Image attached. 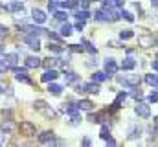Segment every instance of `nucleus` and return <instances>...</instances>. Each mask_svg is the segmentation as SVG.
<instances>
[{
	"mask_svg": "<svg viewBox=\"0 0 158 147\" xmlns=\"http://www.w3.org/2000/svg\"><path fill=\"white\" fill-rule=\"evenodd\" d=\"M57 7H59V0H48V9H50L52 13H55Z\"/></svg>",
	"mask_w": 158,
	"mask_h": 147,
	"instance_id": "obj_32",
	"label": "nucleus"
},
{
	"mask_svg": "<svg viewBox=\"0 0 158 147\" xmlns=\"http://www.w3.org/2000/svg\"><path fill=\"white\" fill-rule=\"evenodd\" d=\"M132 98H134V99H142V98H143V94H142L140 90H134V92H132Z\"/></svg>",
	"mask_w": 158,
	"mask_h": 147,
	"instance_id": "obj_41",
	"label": "nucleus"
},
{
	"mask_svg": "<svg viewBox=\"0 0 158 147\" xmlns=\"http://www.w3.org/2000/svg\"><path fill=\"white\" fill-rule=\"evenodd\" d=\"M153 123H155V127H156V129H158V116H156V118H155V121H153Z\"/></svg>",
	"mask_w": 158,
	"mask_h": 147,
	"instance_id": "obj_52",
	"label": "nucleus"
},
{
	"mask_svg": "<svg viewBox=\"0 0 158 147\" xmlns=\"http://www.w3.org/2000/svg\"><path fill=\"white\" fill-rule=\"evenodd\" d=\"M70 50H72V52H79V53L83 52V48H81V46H77V44H70Z\"/></svg>",
	"mask_w": 158,
	"mask_h": 147,
	"instance_id": "obj_43",
	"label": "nucleus"
},
{
	"mask_svg": "<svg viewBox=\"0 0 158 147\" xmlns=\"http://www.w3.org/2000/svg\"><path fill=\"white\" fill-rule=\"evenodd\" d=\"M64 112H68L70 116H74V114H79V107L77 105H74V103H70V105H66V107H63Z\"/></svg>",
	"mask_w": 158,
	"mask_h": 147,
	"instance_id": "obj_24",
	"label": "nucleus"
},
{
	"mask_svg": "<svg viewBox=\"0 0 158 147\" xmlns=\"http://www.w3.org/2000/svg\"><path fill=\"white\" fill-rule=\"evenodd\" d=\"M26 42H28V46L31 48V50H40V40L37 35H31V37H26Z\"/></svg>",
	"mask_w": 158,
	"mask_h": 147,
	"instance_id": "obj_13",
	"label": "nucleus"
},
{
	"mask_svg": "<svg viewBox=\"0 0 158 147\" xmlns=\"http://www.w3.org/2000/svg\"><path fill=\"white\" fill-rule=\"evenodd\" d=\"M48 39H52V40H61V35H57V33H48Z\"/></svg>",
	"mask_w": 158,
	"mask_h": 147,
	"instance_id": "obj_42",
	"label": "nucleus"
},
{
	"mask_svg": "<svg viewBox=\"0 0 158 147\" xmlns=\"http://www.w3.org/2000/svg\"><path fill=\"white\" fill-rule=\"evenodd\" d=\"M6 35H7V28L0 24V37H6Z\"/></svg>",
	"mask_w": 158,
	"mask_h": 147,
	"instance_id": "obj_44",
	"label": "nucleus"
},
{
	"mask_svg": "<svg viewBox=\"0 0 158 147\" xmlns=\"http://www.w3.org/2000/svg\"><path fill=\"white\" fill-rule=\"evenodd\" d=\"M57 77H59V74L55 72L53 68H48L46 72L42 74V77H40V81H42V83H52V81H55Z\"/></svg>",
	"mask_w": 158,
	"mask_h": 147,
	"instance_id": "obj_10",
	"label": "nucleus"
},
{
	"mask_svg": "<svg viewBox=\"0 0 158 147\" xmlns=\"http://www.w3.org/2000/svg\"><path fill=\"white\" fill-rule=\"evenodd\" d=\"M134 66H136V61H134L132 57H125V59L121 61V68H123V70H132Z\"/></svg>",
	"mask_w": 158,
	"mask_h": 147,
	"instance_id": "obj_15",
	"label": "nucleus"
},
{
	"mask_svg": "<svg viewBox=\"0 0 158 147\" xmlns=\"http://www.w3.org/2000/svg\"><path fill=\"white\" fill-rule=\"evenodd\" d=\"M127 99V92H119L118 96H116V101H114V105H118V107H121V103Z\"/></svg>",
	"mask_w": 158,
	"mask_h": 147,
	"instance_id": "obj_30",
	"label": "nucleus"
},
{
	"mask_svg": "<svg viewBox=\"0 0 158 147\" xmlns=\"http://www.w3.org/2000/svg\"><path fill=\"white\" fill-rule=\"evenodd\" d=\"M6 61H7L9 65H17V63H19V55H17V53H6Z\"/></svg>",
	"mask_w": 158,
	"mask_h": 147,
	"instance_id": "obj_27",
	"label": "nucleus"
},
{
	"mask_svg": "<svg viewBox=\"0 0 158 147\" xmlns=\"http://www.w3.org/2000/svg\"><path fill=\"white\" fill-rule=\"evenodd\" d=\"M19 131H20V134L22 136H26V138H30V136H35V125L31 123V121H20V125H19Z\"/></svg>",
	"mask_w": 158,
	"mask_h": 147,
	"instance_id": "obj_3",
	"label": "nucleus"
},
{
	"mask_svg": "<svg viewBox=\"0 0 158 147\" xmlns=\"http://www.w3.org/2000/svg\"><path fill=\"white\" fill-rule=\"evenodd\" d=\"M105 72H107L109 77L116 75V72H118V65H116L114 59H107V61H105Z\"/></svg>",
	"mask_w": 158,
	"mask_h": 147,
	"instance_id": "obj_7",
	"label": "nucleus"
},
{
	"mask_svg": "<svg viewBox=\"0 0 158 147\" xmlns=\"http://www.w3.org/2000/svg\"><path fill=\"white\" fill-rule=\"evenodd\" d=\"M7 70H9V63L7 61H0V74L7 72Z\"/></svg>",
	"mask_w": 158,
	"mask_h": 147,
	"instance_id": "obj_36",
	"label": "nucleus"
},
{
	"mask_svg": "<svg viewBox=\"0 0 158 147\" xmlns=\"http://www.w3.org/2000/svg\"><path fill=\"white\" fill-rule=\"evenodd\" d=\"M138 44L143 46V48H151V46H155V37L153 35H140L138 37Z\"/></svg>",
	"mask_w": 158,
	"mask_h": 147,
	"instance_id": "obj_9",
	"label": "nucleus"
},
{
	"mask_svg": "<svg viewBox=\"0 0 158 147\" xmlns=\"http://www.w3.org/2000/svg\"><path fill=\"white\" fill-rule=\"evenodd\" d=\"M81 42H83V44H85V46H86V50H88V52H92V53H96V46H92V44H90V42H88V40H85V39H83V40H81Z\"/></svg>",
	"mask_w": 158,
	"mask_h": 147,
	"instance_id": "obj_37",
	"label": "nucleus"
},
{
	"mask_svg": "<svg viewBox=\"0 0 158 147\" xmlns=\"http://www.w3.org/2000/svg\"><path fill=\"white\" fill-rule=\"evenodd\" d=\"M83 145H90V138H85L83 140Z\"/></svg>",
	"mask_w": 158,
	"mask_h": 147,
	"instance_id": "obj_50",
	"label": "nucleus"
},
{
	"mask_svg": "<svg viewBox=\"0 0 158 147\" xmlns=\"http://www.w3.org/2000/svg\"><path fill=\"white\" fill-rule=\"evenodd\" d=\"M0 92H7V94H11V86L2 83V85H0Z\"/></svg>",
	"mask_w": 158,
	"mask_h": 147,
	"instance_id": "obj_39",
	"label": "nucleus"
},
{
	"mask_svg": "<svg viewBox=\"0 0 158 147\" xmlns=\"http://www.w3.org/2000/svg\"><path fill=\"white\" fill-rule=\"evenodd\" d=\"M74 88H76V92H77V94H85V88H83V85H76Z\"/></svg>",
	"mask_w": 158,
	"mask_h": 147,
	"instance_id": "obj_45",
	"label": "nucleus"
},
{
	"mask_svg": "<svg viewBox=\"0 0 158 147\" xmlns=\"http://www.w3.org/2000/svg\"><path fill=\"white\" fill-rule=\"evenodd\" d=\"M116 81H118L119 85H123V86H129V88H136L138 85H140V75H123V77H116Z\"/></svg>",
	"mask_w": 158,
	"mask_h": 147,
	"instance_id": "obj_2",
	"label": "nucleus"
},
{
	"mask_svg": "<svg viewBox=\"0 0 158 147\" xmlns=\"http://www.w3.org/2000/svg\"><path fill=\"white\" fill-rule=\"evenodd\" d=\"M24 30H26V32H30L31 35H37V37H39L40 33H44V32H46V30H42V28H39V26H26Z\"/></svg>",
	"mask_w": 158,
	"mask_h": 147,
	"instance_id": "obj_22",
	"label": "nucleus"
},
{
	"mask_svg": "<svg viewBox=\"0 0 158 147\" xmlns=\"http://www.w3.org/2000/svg\"><path fill=\"white\" fill-rule=\"evenodd\" d=\"M53 138H55V132L53 131H44V132L39 134L40 144H53Z\"/></svg>",
	"mask_w": 158,
	"mask_h": 147,
	"instance_id": "obj_11",
	"label": "nucleus"
},
{
	"mask_svg": "<svg viewBox=\"0 0 158 147\" xmlns=\"http://www.w3.org/2000/svg\"><path fill=\"white\" fill-rule=\"evenodd\" d=\"M145 83L147 85H151V86H155V88H158V75H145Z\"/></svg>",
	"mask_w": 158,
	"mask_h": 147,
	"instance_id": "obj_25",
	"label": "nucleus"
},
{
	"mask_svg": "<svg viewBox=\"0 0 158 147\" xmlns=\"http://www.w3.org/2000/svg\"><path fill=\"white\" fill-rule=\"evenodd\" d=\"M151 4H153L155 7H158V0H151Z\"/></svg>",
	"mask_w": 158,
	"mask_h": 147,
	"instance_id": "obj_51",
	"label": "nucleus"
},
{
	"mask_svg": "<svg viewBox=\"0 0 158 147\" xmlns=\"http://www.w3.org/2000/svg\"><path fill=\"white\" fill-rule=\"evenodd\" d=\"M31 19H33V22L35 24H44L46 22V13L39 9V7H35L33 11H31Z\"/></svg>",
	"mask_w": 158,
	"mask_h": 147,
	"instance_id": "obj_6",
	"label": "nucleus"
},
{
	"mask_svg": "<svg viewBox=\"0 0 158 147\" xmlns=\"http://www.w3.org/2000/svg\"><path fill=\"white\" fill-rule=\"evenodd\" d=\"M109 136H110V134H109V127H107V125H103V129H101V138H105V140H107Z\"/></svg>",
	"mask_w": 158,
	"mask_h": 147,
	"instance_id": "obj_38",
	"label": "nucleus"
},
{
	"mask_svg": "<svg viewBox=\"0 0 158 147\" xmlns=\"http://www.w3.org/2000/svg\"><path fill=\"white\" fill-rule=\"evenodd\" d=\"M0 53H4V46L2 44H0Z\"/></svg>",
	"mask_w": 158,
	"mask_h": 147,
	"instance_id": "obj_53",
	"label": "nucleus"
},
{
	"mask_svg": "<svg viewBox=\"0 0 158 147\" xmlns=\"http://www.w3.org/2000/svg\"><path fill=\"white\" fill-rule=\"evenodd\" d=\"M33 105H35V109L39 110V112H42L46 118H55V116H57V114H55V110L52 109L46 101H40V99H39V101H35Z\"/></svg>",
	"mask_w": 158,
	"mask_h": 147,
	"instance_id": "obj_4",
	"label": "nucleus"
},
{
	"mask_svg": "<svg viewBox=\"0 0 158 147\" xmlns=\"http://www.w3.org/2000/svg\"><path fill=\"white\" fill-rule=\"evenodd\" d=\"M107 144H109V145H116V140H114V138H110V136H109V138H107Z\"/></svg>",
	"mask_w": 158,
	"mask_h": 147,
	"instance_id": "obj_47",
	"label": "nucleus"
},
{
	"mask_svg": "<svg viewBox=\"0 0 158 147\" xmlns=\"http://www.w3.org/2000/svg\"><path fill=\"white\" fill-rule=\"evenodd\" d=\"M48 48H50V50H52L53 53H61V52H63V48H61L59 44H55V42H52V44H48Z\"/></svg>",
	"mask_w": 158,
	"mask_h": 147,
	"instance_id": "obj_34",
	"label": "nucleus"
},
{
	"mask_svg": "<svg viewBox=\"0 0 158 147\" xmlns=\"http://www.w3.org/2000/svg\"><path fill=\"white\" fill-rule=\"evenodd\" d=\"M83 88H85V92H88V94H98V92H99V85H98L96 81L83 85Z\"/></svg>",
	"mask_w": 158,
	"mask_h": 147,
	"instance_id": "obj_14",
	"label": "nucleus"
},
{
	"mask_svg": "<svg viewBox=\"0 0 158 147\" xmlns=\"http://www.w3.org/2000/svg\"><path fill=\"white\" fill-rule=\"evenodd\" d=\"M66 19H68L66 13H63V11H55V20H61V22H63V20H66Z\"/></svg>",
	"mask_w": 158,
	"mask_h": 147,
	"instance_id": "obj_35",
	"label": "nucleus"
},
{
	"mask_svg": "<svg viewBox=\"0 0 158 147\" xmlns=\"http://www.w3.org/2000/svg\"><path fill=\"white\" fill-rule=\"evenodd\" d=\"M88 17H90V13H88V11H85V9L76 13V19H77V20H81V22H85V20L88 19Z\"/></svg>",
	"mask_w": 158,
	"mask_h": 147,
	"instance_id": "obj_28",
	"label": "nucleus"
},
{
	"mask_svg": "<svg viewBox=\"0 0 158 147\" xmlns=\"http://www.w3.org/2000/svg\"><path fill=\"white\" fill-rule=\"evenodd\" d=\"M48 92L53 94V96H59V94L63 92V86H61V85H55V83H50V85H48Z\"/></svg>",
	"mask_w": 158,
	"mask_h": 147,
	"instance_id": "obj_20",
	"label": "nucleus"
},
{
	"mask_svg": "<svg viewBox=\"0 0 158 147\" xmlns=\"http://www.w3.org/2000/svg\"><path fill=\"white\" fill-rule=\"evenodd\" d=\"M59 63H61V61H59V59H55V57H46V59L42 61V65H44L46 68H53V66H57Z\"/></svg>",
	"mask_w": 158,
	"mask_h": 147,
	"instance_id": "obj_19",
	"label": "nucleus"
},
{
	"mask_svg": "<svg viewBox=\"0 0 158 147\" xmlns=\"http://www.w3.org/2000/svg\"><path fill=\"white\" fill-rule=\"evenodd\" d=\"M6 136H7V134L0 131V145H6V144H7V138H6Z\"/></svg>",
	"mask_w": 158,
	"mask_h": 147,
	"instance_id": "obj_40",
	"label": "nucleus"
},
{
	"mask_svg": "<svg viewBox=\"0 0 158 147\" xmlns=\"http://www.w3.org/2000/svg\"><path fill=\"white\" fill-rule=\"evenodd\" d=\"M134 112L140 116V118H149V114H151V107L147 105V103H136V107H134Z\"/></svg>",
	"mask_w": 158,
	"mask_h": 147,
	"instance_id": "obj_5",
	"label": "nucleus"
},
{
	"mask_svg": "<svg viewBox=\"0 0 158 147\" xmlns=\"http://www.w3.org/2000/svg\"><path fill=\"white\" fill-rule=\"evenodd\" d=\"M149 101H151V103L158 101V94H151V96H149Z\"/></svg>",
	"mask_w": 158,
	"mask_h": 147,
	"instance_id": "obj_46",
	"label": "nucleus"
},
{
	"mask_svg": "<svg viewBox=\"0 0 158 147\" xmlns=\"http://www.w3.org/2000/svg\"><path fill=\"white\" fill-rule=\"evenodd\" d=\"M77 107H79V110H92V101H88V99H81L77 103Z\"/></svg>",
	"mask_w": 158,
	"mask_h": 147,
	"instance_id": "obj_23",
	"label": "nucleus"
},
{
	"mask_svg": "<svg viewBox=\"0 0 158 147\" xmlns=\"http://www.w3.org/2000/svg\"><path fill=\"white\" fill-rule=\"evenodd\" d=\"M6 9H9V11H19V9H22V2L15 0L11 6H6Z\"/></svg>",
	"mask_w": 158,
	"mask_h": 147,
	"instance_id": "obj_29",
	"label": "nucleus"
},
{
	"mask_svg": "<svg viewBox=\"0 0 158 147\" xmlns=\"http://www.w3.org/2000/svg\"><path fill=\"white\" fill-rule=\"evenodd\" d=\"M118 17H119V15H116L110 7H105V9H101V11H98V13H96V19H98V20H101V22H114Z\"/></svg>",
	"mask_w": 158,
	"mask_h": 147,
	"instance_id": "obj_1",
	"label": "nucleus"
},
{
	"mask_svg": "<svg viewBox=\"0 0 158 147\" xmlns=\"http://www.w3.org/2000/svg\"><path fill=\"white\" fill-rule=\"evenodd\" d=\"M156 59H158V53H156Z\"/></svg>",
	"mask_w": 158,
	"mask_h": 147,
	"instance_id": "obj_54",
	"label": "nucleus"
},
{
	"mask_svg": "<svg viewBox=\"0 0 158 147\" xmlns=\"http://www.w3.org/2000/svg\"><path fill=\"white\" fill-rule=\"evenodd\" d=\"M119 17H121V19H125V20H129V22H132V20H134V15H132V13H129V11H119Z\"/></svg>",
	"mask_w": 158,
	"mask_h": 147,
	"instance_id": "obj_33",
	"label": "nucleus"
},
{
	"mask_svg": "<svg viewBox=\"0 0 158 147\" xmlns=\"http://www.w3.org/2000/svg\"><path fill=\"white\" fill-rule=\"evenodd\" d=\"M123 4H125V0H105V7H110V9L123 7Z\"/></svg>",
	"mask_w": 158,
	"mask_h": 147,
	"instance_id": "obj_18",
	"label": "nucleus"
},
{
	"mask_svg": "<svg viewBox=\"0 0 158 147\" xmlns=\"http://www.w3.org/2000/svg\"><path fill=\"white\" fill-rule=\"evenodd\" d=\"M151 66H153V70H156V72H158V59H156V61H153V63H151Z\"/></svg>",
	"mask_w": 158,
	"mask_h": 147,
	"instance_id": "obj_48",
	"label": "nucleus"
},
{
	"mask_svg": "<svg viewBox=\"0 0 158 147\" xmlns=\"http://www.w3.org/2000/svg\"><path fill=\"white\" fill-rule=\"evenodd\" d=\"M40 65H42V59H39V57H35V55L26 57V66L28 68H39Z\"/></svg>",
	"mask_w": 158,
	"mask_h": 147,
	"instance_id": "obj_12",
	"label": "nucleus"
},
{
	"mask_svg": "<svg viewBox=\"0 0 158 147\" xmlns=\"http://www.w3.org/2000/svg\"><path fill=\"white\" fill-rule=\"evenodd\" d=\"M15 129H17V125L13 123V120H4V121L0 123V131L6 132V134H11Z\"/></svg>",
	"mask_w": 158,
	"mask_h": 147,
	"instance_id": "obj_8",
	"label": "nucleus"
},
{
	"mask_svg": "<svg viewBox=\"0 0 158 147\" xmlns=\"http://www.w3.org/2000/svg\"><path fill=\"white\" fill-rule=\"evenodd\" d=\"M140 136H142V127L140 125H132L129 129V138L134 140V138H140Z\"/></svg>",
	"mask_w": 158,
	"mask_h": 147,
	"instance_id": "obj_16",
	"label": "nucleus"
},
{
	"mask_svg": "<svg viewBox=\"0 0 158 147\" xmlns=\"http://www.w3.org/2000/svg\"><path fill=\"white\" fill-rule=\"evenodd\" d=\"M81 7L86 9V7H88V0H81Z\"/></svg>",
	"mask_w": 158,
	"mask_h": 147,
	"instance_id": "obj_49",
	"label": "nucleus"
},
{
	"mask_svg": "<svg viewBox=\"0 0 158 147\" xmlns=\"http://www.w3.org/2000/svg\"><path fill=\"white\" fill-rule=\"evenodd\" d=\"M79 79V75H76L74 72H64V83H76Z\"/></svg>",
	"mask_w": 158,
	"mask_h": 147,
	"instance_id": "obj_26",
	"label": "nucleus"
},
{
	"mask_svg": "<svg viewBox=\"0 0 158 147\" xmlns=\"http://www.w3.org/2000/svg\"><path fill=\"white\" fill-rule=\"evenodd\" d=\"M105 79H109L107 72H94L92 74V81H96V83H103Z\"/></svg>",
	"mask_w": 158,
	"mask_h": 147,
	"instance_id": "obj_21",
	"label": "nucleus"
},
{
	"mask_svg": "<svg viewBox=\"0 0 158 147\" xmlns=\"http://www.w3.org/2000/svg\"><path fill=\"white\" fill-rule=\"evenodd\" d=\"M72 33H74V28H72L70 24H63L61 30H59V35L61 37H70Z\"/></svg>",
	"mask_w": 158,
	"mask_h": 147,
	"instance_id": "obj_17",
	"label": "nucleus"
},
{
	"mask_svg": "<svg viewBox=\"0 0 158 147\" xmlns=\"http://www.w3.org/2000/svg\"><path fill=\"white\" fill-rule=\"evenodd\" d=\"M132 37H134L132 30H123V32L119 33V39H121V40H127V39H132Z\"/></svg>",
	"mask_w": 158,
	"mask_h": 147,
	"instance_id": "obj_31",
	"label": "nucleus"
}]
</instances>
